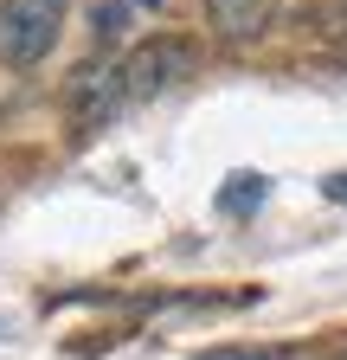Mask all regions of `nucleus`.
Segmentation results:
<instances>
[{
	"instance_id": "obj_2",
	"label": "nucleus",
	"mask_w": 347,
	"mask_h": 360,
	"mask_svg": "<svg viewBox=\"0 0 347 360\" xmlns=\"http://www.w3.org/2000/svg\"><path fill=\"white\" fill-rule=\"evenodd\" d=\"M193 65H199L193 39L155 32V39H142V45L122 52V97H161V90H174L181 77H193Z\"/></svg>"
},
{
	"instance_id": "obj_7",
	"label": "nucleus",
	"mask_w": 347,
	"mask_h": 360,
	"mask_svg": "<svg viewBox=\"0 0 347 360\" xmlns=\"http://www.w3.org/2000/svg\"><path fill=\"white\" fill-rule=\"evenodd\" d=\"M322 193H328V200H347V174H328V180H322Z\"/></svg>"
},
{
	"instance_id": "obj_3",
	"label": "nucleus",
	"mask_w": 347,
	"mask_h": 360,
	"mask_svg": "<svg viewBox=\"0 0 347 360\" xmlns=\"http://www.w3.org/2000/svg\"><path fill=\"white\" fill-rule=\"evenodd\" d=\"M65 103H71V116L84 122V129H103L129 97H122V58H84L77 71H71V84H65Z\"/></svg>"
},
{
	"instance_id": "obj_1",
	"label": "nucleus",
	"mask_w": 347,
	"mask_h": 360,
	"mask_svg": "<svg viewBox=\"0 0 347 360\" xmlns=\"http://www.w3.org/2000/svg\"><path fill=\"white\" fill-rule=\"evenodd\" d=\"M58 32H65V0H0V58L13 71L52 58Z\"/></svg>"
},
{
	"instance_id": "obj_4",
	"label": "nucleus",
	"mask_w": 347,
	"mask_h": 360,
	"mask_svg": "<svg viewBox=\"0 0 347 360\" xmlns=\"http://www.w3.org/2000/svg\"><path fill=\"white\" fill-rule=\"evenodd\" d=\"M206 20H212V32L219 39H257L270 26V0H206Z\"/></svg>"
},
{
	"instance_id": "obj_9",
	"label": "nucleus",
	"mask_w": 347,
	"mask_h": 360,
	"mask_svg": "<svg viewBox=\"0 0 347 360\" xmlns=\"http://www.w3.org/2000/svg\"><path fill=\"white\" fill-rule=\"evenodd\" d=\"M334 13H341V20H347V0H334Z\"/></svg>"
},
{
	"instance_id": "obj_10",
	"label": "nucleus",
	"mask_w": 347,
	"mask_h": 360,
	"mask_svg": "<svg viewBox=\"0 0 347 360\" xmlns=\"http://www.w3.org/2000/svg\"><path fill=\"white\" fill-rule=\"evenodd\" d=\"M334 360H347V354H334Z\"/></svg>"
},
{
	"instance_id": "obj_6",
	"label": "nucleus",
	"mask_w": 347,
	"mask_h": 360,
	"mask_svg": "<svg viewBox=\"0 0 347 360\" xmlns=\"http://www.w3.org/2000/svg\"><path fill=\"white\" fill-rule=\"evenodd\" d=\"M122 26H129V0H103V7L91 13V32H97L103 45H110V39L122 32Z\"/></svg>"
},
{
	"instance_id": "obj_5",
	"label": "nucleus",
	"mask_w": 347,
	"mask_h": 360,
	"mask_svg": "<svg viewBox=\"0 0 347 360\" xmlns=\"http://www.w3.org/2000/svg\"><path fill=\"white\" fill-rule=\"evenodd\" d=\"M257 200H264V180H257V174H238L232 187L219 193V206H225V212H251Z\"/></svg>"
},
{
	"instance_id": "obj_8",
	"label": "nucleus",
	"mask_w": 347,
	"mask_h": 360,
	"mask_svg": "<svg viewBox=\"0 0 347 360\" xmlns=\"http://www.w3.org/2000/svg\"><path fill=\"white\" fill-rule=\"evenodd\" d=\"M199 360H277V354H199Z\"/></svg>"
}]
</instances>
